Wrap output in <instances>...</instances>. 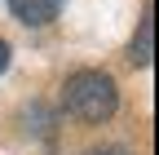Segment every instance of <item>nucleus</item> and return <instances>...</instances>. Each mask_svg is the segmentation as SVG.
Masks as SVG:
<instances>
[{"mask_svg":"<svg viewBox=\"0 0 159 155\" xmlns=\"http://www.w3.org/2000/svg\"><path fill=\"white\" fill-rule=\"evenodd\" d=\"M62 106L84 124H102L119 106V89H115V80L106 71H75L66 80V89H62Z\"/></svg>","mask_w":159,"mask_h":155,"instance_id":"1","label":"nucleus"},{"mask_svg":"<svg viewBox=\"0 0 159 155\" xmlns=\"http://www.w3.org/2000/svg\"><path fill=\"white\" fill-rule=\"evenodd\" d=\"M5 67H9V45L0 40V71H5Z\"/></svg>","mask_w":159,"mask_h":155,"instance_id":"5","label":"nucleus"},{"mask_svg":"<svg viewBox=\"0 0 159 155\" xmlns=\"http://www.w3.org/2000/svg\"><path fill=\"white\" fill-rule=\"evenodd\" d=\"M66 0H9V9L18 22H27V27H44L57 18V9H62Z\"/></svg>","mask_w":159,"mask_h":155,"instance_id":"2","label":"nucleus"},{"mask_svg":"<svg viewBox=\"0 0 159 155\" xmlns=\"http://www.w3.org/2000/svg\"><path fill=\"white\" fill-rule=\"evenodd\" d=\"M89 155H128L124 146H102V151H89Z\"/></svg>","mask_w":159,"mask_h":155,"instance_id":"4","label":"nucleus"},{"mask_svg":"<svg viewBox=\"0 0 159 155\" xmlns=\"http://www.w3.org/2000/svg\"><path fill=\"white\" fill-rule=\"evenodd\" d=\"M150 58H155V22H150V13L142 18V31L133 35V62L137 67H150Z\"/></svg>","mask_w":159,"mask_h":155,"instance_id":"3","label":"nucleus"}]
</instances>
